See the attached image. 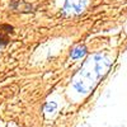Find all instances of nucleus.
Segmentation results:
<instances>
[{"label":"nucleus","mask_w":127,"mask_h":127,"mask_svg":"<svg viewBox=\"0 0 127 127\" xmlns=\"http://www.w3.org/2000/svg\"><path fill=\"white\" fill-rule=\"evenodd\" d=\"M87 54V47L84 46V45H79L76 47H74L70 52V57L74 59V60H76V59H81L83 56H85Z\"/></svg>","instance_id":"obj_2"},{"label":"nucleus","mask_w":127,"mask_h":127,"mask_svg":"<svg viewBox=\"0 0 127 127\" xmlns=\"http://www.w3.org/2000/svg\"><path fill=\"white\" fill-rule=\"evenodd\" d=\"M88 0H65V10L69 13H79L87 6Z\"/></svg>","instance_id":"obj_1"},{"label":"nucleus","mask_w":127,"mask_h":127,"mask_svg":"<svg viewBox=\"0 0 127 127\" xmlns=\"http://www.w3.org/2000/svg\"><path fill=\"white\" fill-rule=\"evenodd\" d=\"M4 29H5V26L0 27V45H5L6 42L9 41L10 33H12V27L10 26L6 28V31H4Z\"/></svg>","instance_id":"obj_3"}]
</instances>
